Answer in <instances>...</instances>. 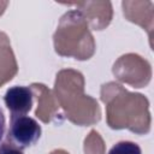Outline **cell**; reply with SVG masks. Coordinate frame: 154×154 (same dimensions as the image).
<instances>
[{
	"label": "cell",
	"mask_w": 154,
	"mask_h": 154,
	"mask_svg": "<svg viewBox=\"0 0 154 154\" xmlns=\"http://www.w3.org/2000/svg\"><path fill=\"white\" fill-rule=\"evenodd\" d=\"M41 125L29 116H14L11 117L10 128L7 130V142L25 149L34 146L41 137Z\"/></svg>",
	"instance_id": "cell-1"
},
{
	"label": "cell",
	"mask_w": 154,
	"mask_h": 154,
	"mask_svg": "<svg viewBox=\"0 0 154 154\" xmlns=\"http://www.w3.org/2000/svg\"><path fill=\"white\" fill-rule=\"evenodd\" d=\"M30 88L24 85H14L7 89L4 101L8 111L11 112V117L14 116H25L32 106L34 97Z\"/></svg>",
	"instance_id": "cell-2"
},
{
	"label": "cell",
	"mask_w": 154,
	"mask_h": 154,
	"mask_svg": "<svg viewBox=\"0 0 154 154\" xmlns=\"http://www.w3.org/2000/svg\"><path fill=\"white\" fill-rule=\"evenodd\" d=\"M108 154H142V150L135 142L120 141L109 149Z\"/></svg>",
	"instance_id": "cell-3"
},
{
	"label": "cell",
	"mask_w": 154,
	"mask_h": 154,
	"mask_svg": "<svg viewBox=\"0 0 154 154\" xmlns=\"http://www.w3.org/2000/svg\"><path fill=\"white\" fill-rule=\"evenodd\" d=\"M0 154H24L22 149L13 146L10 142H4L0 144Z\"/></svg>",
	"instance_id": "cell-4"
},
{
	"label": "cell",
	"mask_w": 154,
	"mask_h": 154,
	"mask_svg": "<svg viewBox=\"0 0 154 154\" xmlns=\"http://www.w3.org/2000/svg\"><path fill=\"white\" fill-rule=\"evenodd\" d=\"M5 126H6L5 116H4V112L0 108V142H1V140L4 137V134H5Z\"/></svg>",
	"instance_id": "cell-5"
}]
</instances>
